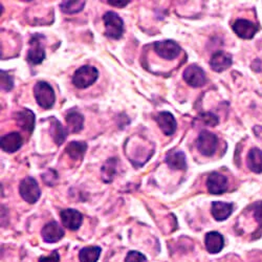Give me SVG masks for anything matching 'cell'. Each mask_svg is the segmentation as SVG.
I'll return each instance as SVG.
<instances>
[{
    "label": "cell",
    "mask_w": 262,
    "mask_h": 262,
    "mask_svg": "<svg viewBox=\"0 0 262 262\" xmlns=\"http://www.w3.org/2000/svg\"><path fill=\"white\" fill-rule=\"evenodd\" d=\"M41 236L48 244H55L61 240L64 236V230L60 227L57 222H51L43 227Z\"/></svg>",
    "instance_id": "7c38bea8"
},
{
    "label": "cell",
    "mask_w": 262,
    "mask_h": 262,
    "mask_svg": "<svg viewBox=\"0 0 262 262\" xmlns=\"http://www.w3.org/2000/svg\"><path fill=\"white\" fill-rule=\"evenodd\" d=\"M105 35L112 39H120L124 34V21L115 12H107L103 16Z\"/></svg>",
    "instance_id": "3957f363"
},
{
    "label": "cell",
    "mask_w": 262,
    "mask_h": 262,
    "mask_svg": "<svg viewBox=\"0 0 262 262\" xmlns=\"http://www.w3.org/2000/svg\"><path fill=\"white\" fill-rule=\"evenodd\" d=\"M253 212L256 222L259 224L260 228H262V202L256 203L253 206Z\"/></svg>",
    "instance_id": "f1b7e54d"
},
{
    "label": "cell",
    "mask_w": 262,
    "mask_h": 262,
    "mask_svg": "<svg viewBox=\"0 0 262 262\" xmlns=\"http://www.w3.org/2000/svg\"><path fill=\"white\" fill-rule=\"evenodd\" d=\"M202 119L209 126H215V125L218 124V118L215 115L211 114V113H207V114L202 115Z\"/></svg>",
    "instance_id": "f546056e"
},
{
    "label": "cell",
    "mask_w": 262,
    "mask_h": 262,
    "mask_svg": "<svg viewBox=\"0 0 262 262\" xmlns=\"http://www.w3.org/2000/svg\"><path fill=\"white\" fill-rule=\"evenodd\" d=\"M184 80L187 84H189L192 87H202L206 84V74L200 67L195 64L188 67L184 74H183Z\"/></svg>",
    "instance_id": "ba28073f"
},
{
    "label": "cell",
    "mask_w": 262,
    "mask_h": 262,
    "mask_svg": "<svg viewBox=\"0 0 262 262\" xmlns=\"http://www.w3.org/2000/svg\"><path fill=\"white\" fill-rule=\"evenodd\" d=\"M206 249L210 254H217L223 251L225 246L224 236L218 232H209L205 238Z\"/></svg>",
    "instance_id": "9a60e30c"
},
{
    "label": "cell",
    "mask_w": 262,
    "mask_h": 262,
    "mask_svg": "<svg viewBox=\"0 0 262 262\" xmlns=\"http://www.w3.org/2000/svg\"><path fill=\"white\" fill-rule=\"evenodd\" d=\"M19 193L23 200L29 204H35L41 196V190L37 181L33 178H26L21 181L19 186Z\"/></svg>",
    "instance_id": "277c9868"
},
{
    "label": "cell",
    "mask_w": 262,
    "mask_h": 262,
    "mask_svg": "<svg viewBox=\"0 0 262 262\" xmlns=\"http://www.w3.org/2000/svg\"><path fill=\"white\" fill-rule=\"evenodd\" d=\"M109 5L113 7H117V8H124L126 7L130 2L129 0H108L107 2Z\"/></svg>",
    "instance_id": "1f68e13d"
},
{
    "label": "cell",
    "mask_w": 262,
    "mask_h": 262,
    "mask_svg": "<svg viewBox=\"0 0 262 262\" xmlns=\"http://www.w3.org/2000/svg\"><path fill=\"white\" fill-rule=\"evenodd\" d=\"M45 39L42 35L36 34L31 38L30 50L28 53V61L34 65L42 63L46 59V51L43 47L42 40Z\"/></svg>",
    "instance_id": "8992f818"
},
{
    "label": "cell",
    "mask_w": 262,
    "mask_h": 262,
    "mask_svg": "<svg viewBox=\"0 0 262 262\" xmlns=\"http://www.w3.org/2000/svg\"><path fill=\"white\" fill-rule=\"evenodd\" d=\"M85 7L84 2H62L60 9L63 13L67 14H77L80 13Z\"/></svg>",
    "instance_id": "484cf974"
},
{
    "label": "cell",
    "mask_w": 262,
    "mask_h": 262,
    "mask_svg": "<svg viewBox=\"0 0 262 262\" xmlns=\"http://www.w3.org/2000/svg\"><path fill=\"white\" fill-rule=\"evenodd\" d=\"M65 121H67L68 130L73 134L80 133V131L83 129L84 118L78 112H70L67 115V117H65Z\"/></svg>",
    "instance_id": "44dd1931"
},
{
    "label": "cell",
    "mask_w": 262,
    "mask_h": 262,
    "mask_svg": "<svg viewBox=\"0 0 262 262\" xmlns=\"http://www.w3.org/2000/svg\"><path fill=\"white\" fill-rule=\"evenodd\" d=\"M157 123L159 124V127L166 136H172L177 130V121L173 115L169 112H162L159 113L157 116Z\"/></svg>",
    "instance_id": "5bb4252c"
},
{
    "label": "cell",
    "mask_w": 262,
    "mask_h": 262,
    "mask_svg": "<svg viewBox=\"0 0 262 262\" xmlns=\"http://www.w3.org/2000/svg\"><path fill=\"white\" fill-rule=\"evenodd\" d=\"M116 170H117V160L116 159L108 160L102 168L103 180L106 183H111L116 176V173H117Z\"/></svg>",
    "instance_id": "d4e9b609"
},
{
    "label": "cell",
    "mask_w": 262,
    "mask_h": 262,
    "mask_svg": "<svg viewBox=\"0 0 262 262\" xmlns=\"http://www.w3.org/2000/svg\"><path fill=\"white\" fill-rule=\"evenodd\" d=\"M167 165L174 170H186L187 169V160L183 151L174 150L168 154L166 158Z\"/></svg>",
    "instance_id": "d6986e66"
},
{
    "label": "cell",
    "mask_w": 262,
    "mask_h": 262,
    "mask_svg": "<svg viewBox=\"0 0 262 262\" xmlns=\"http://www.w3.org/2000/svg\"><path fill=\"white\" fill-rule=\"evenodd\" d=\"M207 188L209 193L220 195L228 190V179L218 172H213L208 177Z\"/></svg>",
    "instance_id": "9c48e42d"
},
{
    "label": "cell",
    "mask_w": 262,
    "mask_h": 262,
    "mask_svg": "<svg viewBox=\"0 0 262 262\" xmlns=\"http://www.w3.org/2000/svg\"><path fill=\"white\" fill-rule=\"evenodd\" d=\"M24 140L18 133H11L2 138V148L8 154H14L23 146Z\"/></svg>",
    "instance_id": "e0dca14e"
},
{
    "label": "cell",
    "mask_w": 262,
    "mask_h": 262,
    "mask_svg": "<svg viewBox=\"0 0 262 262\" xmlns=\"http://www.w3.org/2000/svg\"><path fill=\"white\" fill-rule=\"evenodd\" d=\"M50 133L55 141V143L57 145H61L64 143L65 139H67L68 136V129H65L62 124L56 120V119H52L51 121V129H50Z\"/></svg>",
    "instance_id": "7402d4cb"
},
{
    "label": "cell",
    "mask_w": 262,
    "mask_h": 262,
    "mask_svg": "<svg viewBox=\"0 0 262 262\" xmlns=\"http://www.w3.org/2000/svg\"><path fill=\"white\" fill-rule=\"evenodd\" d=\"M125 262H147V258L138 251H130L125 258Z\"/></svg>",
    "instance_id": "83f0119b"
},
{
    "label": "cell",
    "mask_w": 262,
    "mask_h": 262,
    "mask_svg": "<svg viewBox=\"0 0 262 262\" xmlns=\"http://www.w3.org/2000/svg\"><path fill=\"white\" fill-rule=\"evenodd\" d=\"M15 121L17 125L23 129L32 133L35 128V115L30 109H24V111H19L15 115Z\"/></svg>",
    "instance_id": "2e32d148"
},
{
    "label": "cell",
    "mask_w": 262,
    "mask_h": 262,
    "mask_svg": "<svg viewBox=\"0 0 262 262\" xmlns=\"http://www.w3.org/2000/svg\"><path fill=\"white\" fill-rule=\"evenodd\" d=\"M233 31L239 38L249 40L256 35L258 28L252 21L247 19H237L233 25Z\"/></svg>",
    "instance_id": "8fae6325"
},
{
    "label": "cell",
    "mask_w": 262,
    "mask_h": 262,
    "mask_svg": "<svg viewBox=\"0 0 262 262\" xmlns=\"http://www.w3.org/2000/svg\"><path fill=\"white\" fill-rule=\"evenodd\" d=\"M34 95L39 106L45 109H50L56 101L53 87L46 81H39L34 87Z\"/></svg>",
    "instance_id": "7a4b0ae2"
},
{
    "label": "cell",
    "mask_w": 262,
    "mask_h": 262,
    "mask_svg": "<svg viewBox=\"0 0 262 262\" xmlns=\"http://www.w3.org/2000/svg\"><path fill=\"white\" fill-rule=\"evenodd\" d=\"M233 63L232 56L226 52L220 51L213 54L210 60V67L214 72L222 73L228 70Z\"/></svg>",
    "instance_id": "4fadbf2b"
},
{
    "label": "cell",
    "mask_w": 262,
    "mask_h": 262,
    "mask_svg": "<svg viewBox=\"0 0 262 262\" xmlns=\"http://www.w3.org/2000/svg\"><path fill=\"white\" fill-rule=\"evenodd\" d=\"M60 217L63 226L71 231H77L83 223L82 214L74 209H67L61 211Z\"/></svg>",
    "instance_id": "30bf717a"
},
{
    "label": "cell",
    "mask_w": 262,
    "mask_h": 262,
    "mask_svg": "<svg viewBox=\"0 0 262 262\" xmlns=\"http://www.w3.org/2000/svg\"><path fill=\"white\" fill-rule=\"evenodd\" d=\"M155 51L165 60H174L180 56L182 49L176 41L164 40L155 43Z\"/></svg>",
    "instance_id": "52a82bcc"
},
{
    "label": "cell",
    "mask_w": 262,
    "mask_h": 262,
    "mask_svg": "<svg viewBox=\"0 0 262 262\" xmlns=\"http://www.w3.org/2000/svg\"><path fill=\"white\" fill-rule=\"evenodd\" d=\"M217 137L208 130H203L199 136L196 146L199 151L205 157H212L217 149Z\"/></svg>",
    "instance_id": "5b68a950"
},
{
    "label": "cell",
    "mask_w": 262,
    "mask_h": 262,
    "mask_svg": "<svg viewBox=\"0 0 262 262\" xmlns=\"http://www.w3.org/2000/svg\"><path fill=\"white\" fill-rule=\"evenodd\" d=\"M99 78V71L95 67L84 65L78 69L73 76V84L77 89L83 90L92 86Z\"/></svg>",
    "instance_id": "6da1fadb"
},
{
    "label": "cell",
    "mask_w": 262,
    "mask_h": 262,
    "mask_svg": "<svg viewBox=\"0 0 262 262\" xmlns=\"http://www.w3.org/2000/svg\"><path fill=\"white\" fill-rule=\"evenodd\" d=\"M233 205L223 202H214L211 207V213L217 222H224L231 216Z\"/></svg>",
    "instance_id": "ac0fdd59"
},
{
    "label": "cell",
    "mask_w": 262,
    "mask_h": 262,
    "mask_svg": "<svg viewBox=\"0 0 262 262\" xmlns=\"http://www.w3.org/2000/svg\"><path fill=\"white\" fill-rule=\"evenodd\" d=\"M60 256L58 251H54L50 256H43L39 258V262H59Z\"/></svg>",
    "instance_id": "4dcf8cb0"
},
{
    "label": "cell",
    "mask_w": 262,
    "mask_h": 262,
    "mask_svg": "<svg viewBox=\"0 0 262 262\" xmlns=\"http://www.w3.org/2000/svg\"><path fill=\"white\" fill-rule=\"evenodd\" d=\"M247 164L254 173H262V150L258 148L251 149L247 158Z\"/></svg>",
    "instance_id": "ffe728a7"
},
{
    "label": "cell",
    "mask_w": 262,
    "mask_h": 262,
    "mask_svg": "<svg viewBox=\"0 0 262 262\" xmlns=\"http://www.w3.org/2000/svg\"><path fill=\"white\" fill-rule=\"evenodd\" d=\"M0 73H2V87H3V90H5L6 92L12 91L13 87H14L13 78H11L10 75L5 71H2Z\"/></svg>",
    "instance_id": "4316f807"
},
{
    "label": "cell",
    "mask_w": 262,
    "mask_h": 262,
    "mask_svg": "<svg viewBox=\"0 0 262 262\" xmlns=\"http://www.w3.org/2000/svg\"><path fill=\"white\" fill-rule=\"evenodd\" d=\"M101 248L97 246L86 247L80 251L79 258L81 262H98L101 255Z\"/></svg>",
    "instance_id": "cb8c5ba5"
},
{
    "label": "cell",
    "mask_w": 262,
    "mask_h": 262,
    "mask_svg": "<svg viewBox=\"0 0 262 262\" xmlns=\"http://www.w3.org/2000/svg\"><path fill=\"white\" fill-rule=\"evenodd\" d=\"M87 150L86 143L83 142H71L67 148H65V152L69 155L71 159L74 161L81 160L84 157V154Z\"/></svg>",
    "instance_id": "603a6c76"
}]
</instances>
